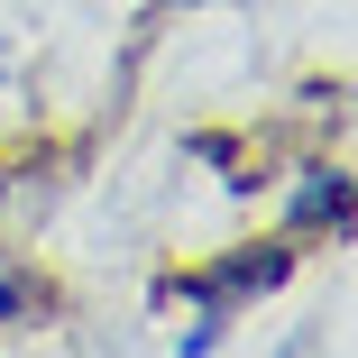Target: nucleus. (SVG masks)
<instances>
[{
  "label": "nucleus",
  "mask_w": 358,
  "mask_h": 358,
  "mask_svg": "<svg viewBox=\"0 0 358 358\" xmlns=\"http://www.w3.org/2000/svg\"><path fill=\"white\" fill-rule=\"evenodd\" d=\"M285 275H294V239H248V248H230V257L193 266V275H184V303H193L184 358H211V349H221V331H230V313L257 303V294H275Z\"/></svg>",
  "instance_id": "1"
},
{
  "label": "nucleus",
  "mask_w": 358,
  "mask_h": 358,
  "mask_svg": "<svg viewBox=\"0 0 358 358\" xmlns=\"http://www.w3.org/2000/svg\"><path fill=\"white\" fill-rule=\"evenodd\" d=\"M303 230L349 239V166H303L294 175V193H285V239H303Z\"/></svg>",
  "instance_id": "2"
},
{
  "label": "nucleus",
  "mask_w": 358,
  "mask_h": 358,
  "mask_svg": "<svg viewBox=\"0 0 358 358\" xmlns=\"http://www.w3.org/2000/svg\"><path fill=\"white\" fill-rule=\"evenodd\" d=\"M19 303H28V294H19V275H0V322H10Z\"/></svg>",
  "instance_id": "3"
},
{
  "label": "nucleus",
  "mask_w": 358,
  "mask_h": 358,
  "mask_svg": "<svg viewBox=\"0 0 358 358\" xmlns=\"http://www.w3.org/2000/svg\"><path fill=\"white\" fill-rule=\"evenodd\" d=\"M0 211H10V166H0Z\"/></svg>",
  "instance_id": "4"
},
{
  "label": "nucleus",
  "mask_w": 358,
  "mask_h": 358,
  "mask_svg": "<svg viewBox=\"0 0 358 358\" xmlns=\"http://www.w3.org/2000/svg\"><path fill=\"white\" fill-rule=\"evenodd\" d=\"M175 10H193V0H175Z\"/></svg>",
  "instance_id": "5"
}]
</instances>
